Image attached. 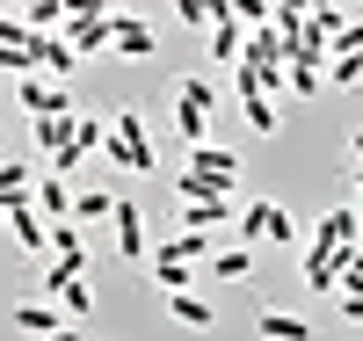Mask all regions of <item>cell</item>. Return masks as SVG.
Returning a JSON list of instances; mask_svg holds the SVG:
<instances>
[{
	"label": "cell",
	"mask_w": 363,
	"mask_h": 341,
	"mask_svg": "<svg viewBox=\"0 0 363 341\" xmlns=\"http://www.w3.org/2000/svg\"><path fill=\"white\" fill-rule=\"evenodd\" d=\"M15 247H22V255H51V218H44V211L37 203H15Z\"/></svg>",
	"instance_id": "9a60e30c"
},
{
	"label": "cell",
	"mask_w": 363,
	"mask_h": 341,
	"mask_svg": "<svg viewBox=\"0 0 363 341\" xmlns=\"http://www.w3.org/2000/svg\"><path fill=\"white\" fill-rule=\"evenodd\" d=\"M51 262H73V269H87V240H80V218H58V225H51Z\"/></svg>",
	"instance_id": "ffe728a7"
},
{
	"label": "cell",
	"mask_w": 363,
	"mask_h": 341,
	"mask_svg": "<svg viewBox=\"0 0 363 341\" xmlns=\"http://www.w3.org/2000/svg\"><path fill=\"white\" fill-rule=\"evenodd\" d=\"M22 22L44 29V37H58V29H66V0H22Z\"/></svg>",
	"instance_id": "cb8c5ba5"
},
{
	"label": "cell",
	"mask_w": 363,
	"mask_h": 341,
	"mask_svg": "<svg viewBox=\"0 0 363 341\" xmlns=\"http://www.w3.org/2000/svg\"><path fill=\"white\" fill-rule=\"evenodd\" d=\"M320 87H327V66H291V73H284V95H291V102H313Z\"/></svg>",
	"instance_id": "d4e9b609"
},
{
	"label": "cell",
	"mask_w": 363,
	"mask_h": 341,
	"mask_svg": "<svg viewBox=\"0 0 363 341\" xmlns=\"http://www.w3.org/2000/svg\"><path fill=\"white\" fill-rule=\"evenodd\" d=\"M298 262H306V291H320V298L342 291V247L335 255H327V247H298Z\"/></svg>",
	"instance_id": "7c38bea8"
},
{
	"label": "cell",
	"mask_w": 363,
	"mask_h": 341,
	"mask_svg": "<svg viewBox=\"0 0 363 341\" xmlns=\"http://www.w3.org/2000/svg\"><path fill=\"white\" fill-rule=\"evenodd\" d=\"M240 167H247V160H240L233 145H218V138H211V145H189V167H182L167 189H174V203H196V196H233V189H240Z\"/></svg>",
	"instance_id": "6da1fadb"
},
{
	"label": "cell",
	"mask_w": 363,
	"mask_h": 341,
	"mask_svg": "<svg viewBox=\"0 0 363 341\" xmlns=\"http://www.w3.org/2000/svg\"><path fill=\"white\" fill-rule=\"evenodd\" d=\"M240 240H247V247H306V225H298L291 218V211L277 203V196H255V203H240V225H233Z\"/></svg>",
	"instance_id": "3957f363"
},
{
	"label": "cell",
	"mask_w": 363,
	"mask_h": 341,
	"mask_svg": "<svg viewBox=\"0 0 363 341\" xmlns=\"http://www.w3.org/2000/svg\"><path fill=\"white\" fill-rule=\"evenodd\" d=\"M37 211H44V218L58 225V218H73V189H66V174H37Z\"/></svg>",
	"instance_id": "ac0fdd59"
},
{
	"label": "cell",
	"mask_w": 363,
	"mask_h": 341,
	"mask_svg": "<svg viewBox=\"0 0 363 341\" xmlns=\"http://www.w3.org/2000/svg\"><path fill=\"white\" fill-rule=\"evenodd\" d=\"M37 174H44V167H22V160H0V196H8V203H37Z\"/></svg>",
	"instance_id": "d6986e66"
},
{
	"label": "cell",
	"mask_w": 363,
	"mask_h": 341,
	"mask_svg": "<svg viewBox=\"0 0 363 341\" xmlns=\"http://www.w3.org/2000/svg\"><path fill=\"white\" fill-rule=\"evenodd\" d=\"M15 109H29V116H73L80 102L66 95V80H51V73H22V80H15Z\"/></svg>",
	"instance_id": "277c9868"
},
{
	"label": "cell",
	"mask_w": 363,
	"mask_h": 341,
	"mask_svg": "<svg viewBox=\"0 0 363 341\" xmlns=\"http://www.w3.org/2000/svg\"><path fill=\"white\" fill-rule=\"evenodd\" d=\"M277 0H218V22H240V29H269Z\"/></svg>",
	"instance_id": "44dd1931"
},
{
	"label": "cell",
	"mask_w": 363,
	"mask_h": 341,
	"mask_svg": "<svg viewBox=\"0 0 363 341\" xmlns=\"http://www.w3.org/2000/svg\"><path fill=\"white\" fill-rule=\"evenodd\" d=\"M342 291H363V247H342ZM335 291V298H342Z\"/></svg>",
	"instance_id": "4316f807"
},
{
	"label": "cell",
	"mask_w": 363,
	"mask_h": 341,
	"mask_svg": "<svg viewBox=\"0 0 363 341\" xmlns=\"http://www.w3.org/2000/svg\"><path fill=\"white\" fill-rule=\"evenodd\" d=\"M51 341H87V334H80V327H73V320H66V327H58V334H51Z\"/></svg>",
	"instance_id": "f546056e"
},
{
	"label": "cell",
	"mask_w": 363,
	"mask_h": 341,
	"mask_svg": "<svg viewBox=\"0 0 363 341\" xmlns=\"http://www.w3.org/2000/svg\"><path fill=\"white\" fill-rule=\"evenodd\" d=\"M153 22H138V15H116V51L109 58H124V66H145V58H153Z\"/></svg>",
	"instance_id": "8fae6325"
},
{
	"label": "cell",
	"mask_w": 363,
	"mask_h": 341,
	"mask_svg": "<svg viewBox=\"0 0 363 341\" xmlns=\"http://www.w3.org/2000/svg\"><path fill=\"white\" fill-rule=\"evenodd\" d=\"M0 15H8V0H0Z\"/></svg>",
	"instance_id": "d6a6232c"
},
{
	"label": "cell",
	"mask_w": 363,
	"mask_h": 341,
	"mask_svg": "<svg viewBox=\"0 0 363 341\" xmlns=\"http://www.w3.org/2000/svg\"><path fill=\"white\" fill-rule=\"evenodd\" d=\"M240 116H247V131H262V138L284 131V116H277V102H269V95H240Z\"/></svg>",
	"instance_id": "603a6c76"
},
{
	"label": "cell",
	"mask_w": 363,
	"mask_h": 341,
	"mask_svg": "<svg viewBox=\"0 0 363 341\" xmlns=\"http://www.w3.org/2000/svg\"><path fill=\"white\" fill-rule=\"evenodd\" d=\"M102 167L116 174H160V152H153V131H145V116L124 102L109 109V145H102Z\"/></svg>",
	"instance_id": "7a4b0ae2"
},
{
	"label": "cell",
	"mask_w": 363,
	"mask_h": 341,
	"mask_svg": "<svg viewBox=\"0 0 363 341\" xmlns=\"http://www.w3.org/2000/svg\"><path fill=\"white\" fill-rule=\"evenodd\" d=\"M29 51H37V73H51V80H73V73H80V51H73L66 37H44V29H37Z\"/></svg>",
	"instance_id": "4fadbf2b"
},
{
	"label": "cell",
	"mask_w": 363,
	"mask_h": 341,
	"mask_svg": "<svg viewBox=\"0 0 363 341\" xmlns=\"http://www.w3.org/2000/svg\"><path fill=\"white\" fill-rule=\"evenodd\" d=\"M58 313H66V305H51V298H22L15 313H8V327H15V334H29V341H51L58 327H66Z\"/></svg>",
	"instance_id": "30bf717a"
},
{
	"label": "cell",
	"mask_w": 363,
	"mask_h": 341,
	"mask_svg": "<svg viewBox=\"0 0 363 341\" xmlns=\"http://www.w3.org/2000/svg\"><path fill=\"white\" fill-rule=\"evenodd\" d=\"M203 284H255V247H218L203 262Z\"/></svg>",
	"instance_id": "5bb4252c"
},
{
	"label": "cell",
	"mask_w": 363,
	"mask_h": 341,
	"mask_svg": "<svg viewBox=\"0 0 363 341\" xmlns=\"http://www.w3.org/2000/svg\"><path fill=\"white\" fill-rule=\"evenodd\" d=\"M203 51L218 58V66H240V58H247V29H240V22H211L203 29Z\"/></svg>",
	"instance_id": "e0dca14e"
},
{
	"label": "cell",
	"mask_w": 363,
	"mask_h": 341,
	"mask_svg": "<svg viewBox=\"0 0 363 341\" xmlns=\"http://www.w3.org/2000/svg\"><path fill=\"white\" fill-rule=\"evenodd\" d=\"M174 22H189V29H211V22H218V0H174Z\"/></svg>",
	"instance_id": "484cf974"
},
{
	"label": "cell",
	"mask_w": 363,
	"mask_h": 341,
	"mask_svg": "<svg viewBox=\"0 0 363 341\" xmlns=\"http://www.w3.org/2000/svg\"><path fill=\"white\" fill-rule=\"evenodd\" d=\"M160 305H167V320H174L182 334H218V305H211L203 291H167Z\"/></svg>",
	"instance_id": "9c48e42d"
},
{
	"label": "cell",
	"mask_w": 363,
	"mask_h": 341,
	"mask_svg": "<svg viewBox=\"0 0 363 341\" xmlns=\"http://www.w3.org/2000/svg\"><path fill=\"white\" fill-rule=\"evenodd\" d=\"M335 305H342V320H349V327H363V291H342Z\"/></svg>",
	"instance_id": "83f0119b"
},
{
	"label": "cell",
	"mask_w": 363,
	"mask_h": 341,
	"mask_svg": "<svg viewBox=\"0 0 363 341\" xmlns=\"http://www.w3.org/2000/svg\"><path fill=\"white\" fill-rule=\"evenodd\" d=\"M306 247H327V255H335V247H363V218L349 203H327L313 218V233H306Z\"/></svg>",
	"instance_id": "8992f818"
},
{
	"label": "cell",
	"mask_w": 363,
	"mask_h": 341,
	"mask_svg": "<svg viewBox=\"0 0 363 341\" xmlns=\"http://www.w3.org/2000/svg\"><path fill=\"white\" fill-rule=\"evenodd\" d=\"M349 160H363V123H356V131H349Z\"/></svg>",
	"instance_id": "f1b7e54d"
},
{
	"label": "cell",
	"mask_w": 363,
	"mask_h": 341,
	"mask_svg": "<svg viewBox=\"0 0 363 341\" xmlns=\"http://www.w3.org/2000/svg\"><path fill=\"white\" fill-rule=\"evenodd\" d=\"M80 58H102V51H116V15H66V29H58Z\"/></svg>",
	"instance_id": "52a82bcc"
},
{
	"label": "cell",
	"mask_w": 363,
	"mask_h": 341,
	"mask_svg": "<svg viewBox=\"0 0 363 341\" xmlns=\"http://www.w3.org/2000/svg\"><path fill=\"white\" fill-rule=\"evenodd\" d=\"M255 334H262V341H313V320H298V313H277V305H262V313H255Z\"/></svg>",
	"instance_id": "2e32d148"
},
{
	"label": "cell",
	"mask_w": 363,
	"mask_h": 341,
	"mask_svg": "<svg viewBox=\"0 0 363 341\" xmlns=\"http://www.w3.org/2000/svg\"><path fill=\"white\" fill-rule=\"evenodd\" d=\"M320 8H342V0H306V15H320Z\"/></svg>",
	"instance_id": "4dcf8cb0"
},
{
	"label": "cell",
	"mask_w": 363,
	"mask_h": 341,
	"mask_svg": "<svg viewBox=\"0 0 363 341\" xmlns=\"http://www.w3.org/2000/svg\"><path fill=\"white\" fill-rule=\"evenodd\" d=\"M0 225H15V203H8V196H0Z\"/></svg>",
	"instance_id": "1f68e13d"
},
{
	"label": "cell",
	"mask_w": 363,
	"mask_h": 341,
	"mask_svg": "<svg viewBox=\"0 0 363 341\" xmlns=\"http://www.w3.org/2000/svg\"><path fill=\"white\" fill-rule=\"evenodd\" d=\"M73 218H80V225L116 218V189H73Z\"/></svg>",
	"instance_id": "7402d4cb"
},
{
	"label": "cell",
	"mask_w": 363,
	"mask_h": 341,
	"mask_svg": "<svg viewBox=\"0 0 363 341\" xmlns=\"http://www.w3.org/2000/svg\"><path fill=\"white\" fill-rule=\"evenodd\" d=\"M109 225H116V255H124V262H138V269L153 262V225H145V211L131 196H116V218Z\"/></svg>",
	"instance_id": "5b68a950"
},
{
	"label": "cell",
	"mask_w": 363,
	"mask_h": 341,
	"mask_svg": "<svg viewBox=\"0 0 363 341\" xmlns=\"http://www.w3.org/2000/svg\"><path fill=\"white\" fill-rule=\"evenodd\" d=\"M174 211H182V225H189V233H211V240H225V233L240 225L233 196H196V203H174Z\"/></svg>",
	"instance_id": "ba28073f"
}]
</instances>
